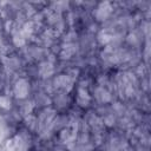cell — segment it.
Returning <instances> with one entry per match:
<instances>
[{
    "label": "cell",
    "mask_w": 151,
    "mask_h": 151,
    "mask_svg": "<svg viewBox=\"0 0 151 151\" xmlns=\"http://www.w3.org/2000/svg\"><path fill=\"white\" fill-rule=\"evenodd\" d=\"M112 13V6L109 1H104V2H100L94 12V15L96 18L99 20V21H103V20H106L110 14Z\"/></svg>",
    "instance_id": "6da1fadb"
},
{
    "label": "cell",
    "mask_w": 151,
    "mask_h": 151,
    "mask_svg": "<svg viewBox=\"0 0 151 151\" xmlns=\"http://www.w3.org/2000/svg\"><path fill=\"white\" fill-rule=\"evenodd\" d=\"M54 84H55L57 87H63L67 91H70L72 88V79L68 76H65V74H61V76L57 77L55 80H54Z\"/></svg>",
    "instance_id": "7a4b0ae2"
},
{
    "label": "cell",
    "mask_w": 151,
    "mask_h": 151,
    "mask_svg": "<svg viewBox=\"0 0 151 151\" xmlns=\"http://www.w3.org/2000/svg\"><path fill=\"white\" fill-rule=\"evenodd\" d=\"M90 99H91V98H90L87 91H86L85 88H83V87H79V88H78V97H77L78 104H79L80 106H86V105H88Z\"/></svg>",
    "instance_id": "3957f363"
},
{
    "label": "cell",
    "mask_w": 151,
    "mask_h": 151,
    "mask_svg": "<svg viewBox=\"0 0 151 151\" xmlns=\"http://www.w3.org/2000/svg\"><path fill=\"white\" fill-rule=\"evenodd\" d=\"M39 73L41 77L46 78V77H50L52 73H53V65L48 61H44L40 64V67H39Z\"/></svg>",
    "instance_id": "277c9868"
},
{
    "label": "cell",
    "mask_w": 151,
    "mask_h": 151,
    "mask_svg": "<svg viewBox=\"0 0 151 151\" xmlns=\"http://www.w3.org/2000/svg\"><path fill=\"white\" fill-rule=\"evenodd\" d=\"M27 91H28V86H27L26 81L20 80V81L15 85V93H17L18 97L24 98V97L27 94Z\"/></svg>",
    "instance_id": "5b68a950"
},
{
    "label": "cell",
    "mask_w": 151,
    "mask_h": 151,
    "mask_svg": "<svg viewBox=\"0 0 151 151\" xmlns=\"http://www.w3.org/2000/svg\"><path fill=\"white\" fill-rule=\"evenodd\" d=\"M96 93H97V98L100 101H103V103H106V101H110L111 100V94L105 88H103V87H98Z\"/></svg>",
    "instance_id": "8992f818"
},
{
    "label": "cell",
    "mask_w": 151,
    "mask_h": 151,
    "mask_svg": "<svg viewBox=\"0 0 151 151\" xmlns=\"http://www.w3.org/2000/svg\"><path fill=\"white\" fill-rule=\"evenodd\" d=\"M76 51H77V46H76L74 44H67V45L64 47L61 55H63V58H70Z\"/></svg>",
    "instance_id": "52a82bcc"
},
{
    "label": "cell",
    "mask_w": 151,
    "mask_h": 151,
    "mask_svg": "<svg viewBox=\"0 0 151 151\" xmlns=\"http://www.w3.org/2000/svg\"><path fill=\"white\" fill-rule=\"evenodd\" d=\"M111 35H109L105 31H103L100 34H99V41L101 42V44H107L109 41H111Z\"/></svg>",
    "instance_id": "ba28073f"
},
{
    "label": "cell",
    "mask_w": 151,
    "mask_h": 151,
    "mask_svg": "<svg viewBox=\"0 0 151 151\" xmlns=\"http://www.w3.org/2000/svg\"><path fill=\"white\" fill-rule=\"evenodd\" d=\"M113 122H114V118H113L112 116H110V117L105 118V123H106L107 125H112V124H113Z\"/></svg>",
    "instance_id": "9c48e42d"
}]
</instances>
